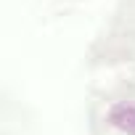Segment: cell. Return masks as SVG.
I'll return each mask as SVG.
<instances>
[{
	"label": "cell",
	"instance_id": "obj_1",
	"mask_svg": "<svg viewBox=\"0 0 135 135\" xmlns=\"http://www.w3.org/2000/svg\"><path fill=\"white\" fill-rule=\"evenodd\" d=\"M111 124L127 135H135V106L132 103H122V106H114L111 114H109Z\"/></svg>",
	"mask_w": 135,
	"mask_h": 135
}]
</instances>
